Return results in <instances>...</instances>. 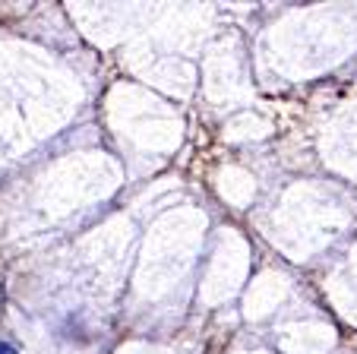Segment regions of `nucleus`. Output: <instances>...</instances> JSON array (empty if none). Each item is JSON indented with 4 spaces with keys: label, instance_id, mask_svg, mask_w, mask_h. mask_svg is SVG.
<instances>
[{
    "label": "nucleus",
    "instance_id": "obj_1",
    "mask_svg": "<svg viewBox=\"0 0 357 354\" xmlns=\"http://www.w3.org/2000/svg\"><path fill=\"white\" fill-rule=\"evenodd\" d=\"M0 354H20L16 348H10V345H0Z\"/></svg>",
    "mask_w": 357,
    "mask_h": 354
}]
</instances>
